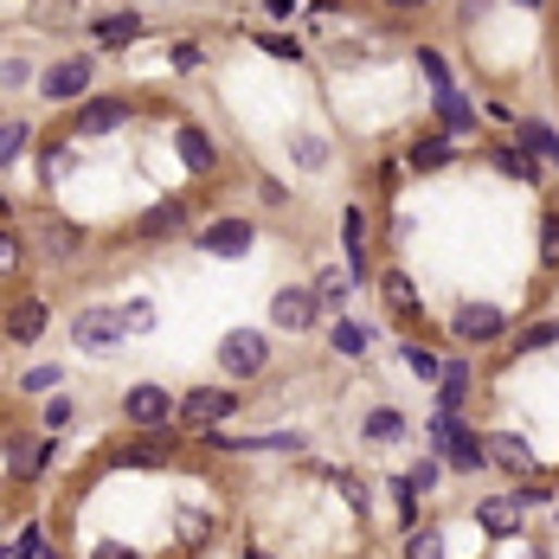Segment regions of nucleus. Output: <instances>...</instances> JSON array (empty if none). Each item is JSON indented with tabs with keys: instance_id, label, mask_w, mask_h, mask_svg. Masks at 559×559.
I'll return each instance as SVG.
<instances>
[{
	"instance_id": "nucleus-37",
	"label": "nucleus",
	"mask_w": 559,
	"mask_h": 559,
	"mask_svg": "<svg viewBox=\"0 0 559 559\" xmlns=\"http://www.w3.org/2000/svg\"><path fill=\"white\" fill-rule=\"evenodd\" d=\"M296 161H302V167H328V141L322 136H296Z\"/></svg>"
},
{
	"instance_id": "nucleus-35",
	"label": "nucleus",
	"mask_w": 559,
	"mask_h": 559,
	"mask_svg": "<svg viewBox=\"0 0 559 559\" xmlns=\"http://www.w3.org/2000/svg\"><path fill=\"white\" fill-rule=\"evenodd\" d=\"M437 470H444L437 457H419V463L406 470V489H412V495H431V483H437Z\"/></svg>"
},
{
	"instance_id": "nucleus-6",
	"label": "nucleus",
	"mask_w": 559,
	"mask_h": 559,
	"mask_svg": "<svg viewBox=\"0 0 559 559\" xmlns=\"http://www.w3.org/2000/svg\"><path fill=\"white\" fill-rule=\"evenodd\" d=\"M483 457H489L501 476H521V483L541 470V457H534L527 437H514V431H483Z\"/></svg>"
},
{
	"instance_id": "nucleus-10",
	"label": "nucleus",
	"mask_w": 559,
	"mask_h": 559,
	"mask_svg": "<svg viewBox=\"0 0 559 559\" xmlns=\"http://www.w3.org/2000/svg\"><path fill=\"white\" fill-rule=\"evenodd\" d=\"M90 77H97L90 59H59V65L39 77V97H46V103H71V97H84V90H90Z\"/></svg>"
},
{
	"instance_id": "nucleus-22",
	"label": "nucleus",
	"mask_w": 559,
	"mask_h": 559,
	"mask_svg": "<svg viewBox=\"0 0 559 559\" xmlns=\"http://www.w3.org/2000/svg\"><path fill=\"white\" fill-rule=\"evenodd\" d=\"M187 219H194V207H187V200H154V207L141 212L136 232H141V238H174Z\"/></svg>"
},
{
	"instance_id": "nucleus-14",
	"label": "nucleus",
	"mask_w": 559,
	"mask_h": 559,
	"mask_svg": "<svg viewBox=\"0 0 559 559\" xmlns=\"http://www.w3.org/2000/svg\"><path fill=\"white\" fill-rule=\"evenodd\" d=\"M232 412H238V399L225 386H200V393L181 399V419L187 424H219V419H232Z\"/></svg>"
},
{
	"instance_id": "nucleus-21",
	"label": "nucleus",
	"mask_w": 559,
	"mask_h": 559,
	"mask_svg": "<svg viewBox=\"0 0 559 559\" xmlns=\"http://www.w3.org/2000/svg\"><path fill=\"white\" fill-rule=\"evenodd\" d=\"M7 463H13V476H39L46 463H52V437H7Z\"/></svg>"
},
{
	"instance_id": "nucleus-51",
	"label": "nucleus",
	"mask_w": 559,
	"mask_h": 559,
	"mask_svg": "<svg viewBox=\"0 0 559 559\" xmlns=\"http://www.w3.org/2000/svg\"><path fill=\"white\" fill-rule=\"evenodd\" d=\"M0 559H13V554H7V547H0Z\"/></svg>"
},
{
	"instance_id": "nucleus-30",
	"label": "nucleus",
	"mask_w": 559,
	"mask_h": 559,
	"mask_svg": "<svg viewBox=\"0 0 559 559\" xmlns=\"http://www.w3.org/2000/svg\"><path fill=\"white\" fill-rule=\"evenodd\" d=\"M373 348V328H360V322H335V353H367Z\"/></svg>"
},
{
	"instance_id": "nucleus-48",
	"label": "nucleus",
	"mask_w": 559,
	"mask_h": 559,
	"mask_svg": "<svg viewBox=\"0 0 559 559\" xmlns=\"http://www.w3.org/2000/svg\"><path fill=\"white\" fill-rule=\"evenodd\" d=\"M393 13H419V7H431V0H386Z\"/></svg>"
},
{
	"instance_id": "nucleus-25",
	"label": "nucleus",
	"mask_w": 559,
	"mask_h": 559,
	"mask_svg": "<svg viewBox=\"0 0 559 559\" xmlns=\"http://www.w3.org/2000/svg\"><path fill=\"white\" fill-rule=\"evenodd\" d=\"M406 431H412V424H406V412H393V406H380V412L360 419V437H367V444H399Z\"/></svg>"
},
{
	"instance_id": "nucleus-23",
	"label": "nucleus",
	"mask_w": 559,
	"mask_h": 559,
	"mask_svg": "<svg viewBox=\"0 0 559 559\" xmlns=\"http://www.w3.org/2000/svg\"><path fill=\"white\" fill-rule=\"evenodd\" d=\"M380 296H386V309H393L399 322H419L424 315V302H419V289H412L406 271H386V277H380Z\"/></svg>"
},
{
	"instance_id": "nucleus-18",
	"label": "nucleus",
	"mask_w": 559,
	"mask_h": 559,
	"mask_svg": "<svg viewBox=\"0 0 559 559\" xmlns=\"http://www.w3.org/2000/svg\"><path fill=\"white\" fill-rule=\"evenodd\" d=\"M489 161H495V174H508V181H521V187H541V174H547V167H541L527 148H514V141H495Z\"/></svg>"
},
{
	"instance_id": "nucleus-12",
	"label": "nucleus",
	"mask_w": 559,
	"mask_h": 559,
	"mask_svg": "<svg viewBox=\"0 0 559 559\" xmlns=\"http://www.w3.org/2000/svg\"><path fill=\"white\" fill-rule=\"evenodd\" d=\"M123 123H129V103H123V97H90V103L77 110L71 136H110V129H123Z\"/></svg>"
},
{
	"instance_id": "nucleus-16",
	"label": "nucleus",
	"mask_w": 559,
	"mask_h": 559,
	"mask_svg": "<svg viewBox=\"0 0 559 559\" xmlns=\"http://www.w3.org/2000/svg\"><path fill=\"white\" fill-rule=\"evenodd\" d=\"M476 521H483V534H495V541H514L521 534V501L514 495H483L476 501Z\"/></svg>"
},
{
	"instance_id": "nucleus-36",
	"label": "nucleus",
	"mask_w": 559,
	"mask_h": 559,
	"mask_svg": "<svg viewBox=\"0 0 559 559\" xmlns=\"http://www.w3.org/2000/svg\"><path fill=\"white\" fill-rule=\"evenodd\" d=\"M26 141H33V129H26V123H0V167H7Z\"/></svg>"
},
{
	"instance_id": "nucleus-31",
	"label": "nucleus",
	"mask_w": 559,
	"mask_h": 559,
	"mask_svg": "<svg viewBox=\"0 0 559 559\" xmlns=\"http://www.w3.org/2000/svg\"><path fill=\"white\" fill-rule=\"evenodd\" d=\"M77 245H84V238H77V225H65V219H52V225H46V251L77 258Z\"/></svg>"
},
{
	"instance_id": "nucleus-38",
	"label": "nucleus",
	"mask_w": 559,
	"mask_h": 559,
	"mask_svg": "<svg viewBox=\"0 0 559 559\" xmlns=\"http://www.w3.org/2000/svg\"><path fill=\"white\" fill-rule=\"evenodd\" d=\"M123 328L129 335H148L154 328V302H123Z\"/></svg>"
},
{
	"instance_id": "nucleus-2",
	"label": "nucleus",
	"mask_w": 559,
	"mask_h": 559,
	"mask_svg": "<svg viewBox=\"0 0 559 559\" xmlns=\"http://www.w3.org/2000/svg\"><path fill=\"white\" fill-rule=\"evenodd\" d=\"M450 335H457L463 348H501V341H508V315H501L495 302H457Z\"/></svg>"
},
{
	"instance_id": "nucleus-7",
	"label": "nucleus",
	"mask_w": 559,
	"mask_h": 559,
	"mask_svg": "<svg viewBox=\"0 0 559 559\" xmlns=\"http://www.w3.org/2000/svg\"><path fill=\"white\" fill-rule=\"evenodd\" d=\"M194 245L212 251V258H245V251L258 245V225H251V219H212L207 232H194Z\"/></svg>"
},
{
	"instance_id": "nucleus-41",
	"label": "nucleus",
	"mask_w": 559,
	"mask_h": 559,
	"mask_svg": "<svg viewBox=\"0 0 559 559\" xmlns=\"http://www.w3.org/2000/svg\"><path fill=\"white\" fill-rule=\"evenodd\" d=\"M65 141H46V154H39V174H46V181H59V174H65Z\"/></svg>"
},
{
	"instance_id": "nucleus-29",
	"label": "nucleus",
	"mask_w": 559,
	"mask_h": 559,
	"mask_svg": "<svg viewBox=\"0 0 559 559\" xmlns=\"http://www.w3.org/2000/svg\"><path fill=\"white\" fill-rule=\"evenodd\" d=\"M59 386H65V373H59V367H33V373L20 380V393H33V399H52Z\"/></svg>"
},
{
	"instance_id": "nucleus-11",
	"label": "nucleus",
	"mask_w": 559,
	"mask_h": 559,
	"mask_svg": "<svg viewBox=\"0 0 559 559\" xmlns=\"http://www.w3.org/2000/svg\"><path fill=\"white\" fill-rule=\"evenodd\" d=\"M46 322H52V309H46L39 296H20V302L7 309V328H0V335H7L13 348H33V341L46 335Z\"/></svg>"
},
{
	"instance_id": "nucleus-34",
	"label": "nucleus",
	"mask_w": 559,
	"mask_h": 559,
	"mask_svg": "<svg viewBox=\"0 0 559 559\" xmlns=\"http://www.w3.org/2000/svg\"><path fill=\"white\" fill-rule=\"evenodd\" d=\"M419 71L431 77V90H444V84H457V77H450V65H444V52H431V46H419Z\"/></svg>"
},
{
	"instance_id": "nucleus-50",
	"label": "nucleus",
	"mask_w": 559,
	"mask_h": 559,
	"mask_svg": "<svg viewBox=\"0 0 559 559\" xmlns=\"http://www.w3.org/2000/svg\"><path fill=\"white\" fill-rule=\"evenodd\" d=\"M245 559H271V554H258V547H245Z\"/></svg>"
},
{
	"instance_id": "nucleus-19",
	"label": "nucleus",
	"mask_w": 559,
	"mask_h": 559,
	"mask_svg": "<svg viewBox=\"0 0 559 559\" xmlns=\"http://www.w3.org/2000/svg\"><path fill=\"white\" fill-rule=\"evenodd\" d=\"M90 39H97L103 52L136 46V39H141V13H97V20H90Z\"/></svg>"
},
{
	"instance_id": "nucleus-46",
	"label": "nucleus",
	"mask_w": 559,
	"mask_h": 559,
	"mask_svg": "<svg viewBox=\"0 0 559 559\" xmlns=\"http://www.w3.org/2000/svg\"><path fill=\"white\" fill-rule=\"evenodd\" d=\"M264 52H277V59H302V52H296V39H277V33H264Z\"/></svg>"
},
{
	"instance_id": "nucleus-33",
	"label": "nucleus",
	"mask_w": 559,
	"mask_h": 559,
	"mask_svg": "<svg viewBox=\"0 0 559 559\" xmlns=\"http://www.w3.org/2000/svg\"><path fill=\"white\" fill-rule=\"evenodd\" d=\"M348 289H353L348 271H322V277H315V296H322V309H335V302H341Z\"/></svg>"
},
{
	"instance_id": "nucleus-28",
	"label": "nucleus",
	"mask_w": 559,
	"mask_h": 559,
	"mask_svg": "<svg viewBox=\"0 0 559 559\" xmlns=\"http://www.w3.org/2000/svg\"><path fill=\"white\" fill-rule=\"evenodd\" d=\"M541 264H547V271H559V207L541 212Z\"/></svg>"
},
{
	"instance_id": "nucleus-43",
	"label": "nucleus",
	"mask_w": 559,
	"mask_h": 559,
	"mask_svg": "<svg viewBox=\"0 0 559 559\" xmlns=\"http://www.w3.org/2000/svg\"><path fill=\"white\" fill-rule=\"evenodd\" d=\"M13 554H20V559H46V534H39V527H26V534H20V547H13Z\"/></svg>"
},
{
	"instance_id": "nucleus-27",
	"label": "nucleus",
	"mask_w": 559,
	"mask_h": 559,
	"mask_svg": "<svg viewBox=\"0 0 559 559\" xmlns=\"http://www.w3.org/2000/svg\"><path fill=\"white\" fill-rule=\"evenodd\" d=\"M554 341H559V322H527L514 335V353H541V348H554Z\"/></svg>"
},
{
	"instance_id": "nucleus-17",
	"label": "nucleus",
	"mask_w": 559,
	"mask_h": 559,
	"mask_svg": "<svg viewBox=\"0 0 559 559\" xmlns=\"http://www.w3.org/2000/svg\"><path fill=\"white\" fill-rule=\"evenodd\" d=\"M514 148H527L541 167H554V174H559V129H554V123H541V116L514 123Z\"/></svg>"
},
{
	"instance_id": "nucleus-1",
	"label": "nucleus",
	"mask_w": 559,
	"mask_h": 559,
	"mask_svg": "<svg viewBox=\"0 0 559 559\" xmlns=\"http://www.w3.org/2000/svg\"><path fill=\"white\" fill-rule=\"evenodd\" d=\"M431 444H437V463H450V470H463V476L489 470V457H483V431H470L463 412H437V419H431Z\"/></svg>"
},
{
	"instance_id": "nucleus-26",
	"label": "nucleus",
	"mask_w": 559,
	"mask_h": 559,
	"mask_svg": "<svg viewBox=\"0 0 559 559\" xmlns=\"http://www.w3.org/2000/svg\"><path fill=\"white\" fill-rule=\"evenodd\" d=\"M116 463H129V470H148V463H167V437L154 431V437H141V444H123V450H116Z\"/></svg>"
},
{
	"instance_id": "nucleus-40",
	"label": "nucleus",
	"mask_w": 559,
	"mask_h": 559,
	"mask_svg": "<svg viewBox=\"0 0 559 559\" xmlns=\"http://www.w3.org/2000/svg\"><path fill=\"white\" fill-rule=\"evenodd\" d=\"M406 367H412V373H424V380H437V367H444V360H437L431 348H419V341H406Z\"/></svg>"
},
{
	"instance_id": "nucleus-24",
	"label": "nucleus",
	"mask_w": 559,
	"mask_h": 559,
	"mask_svg": "<svg viewBox=\"0 0 559 559\" xmlns=\"http://www.w3.org/2000/svg\"><path fill=\"white\" fill-rule=\"evenodd\" d=\"M457 161V136H419L406 148V167H450Z\"/></svg>"
},
{
	"instance_id": "nucleus-42",
	"label": "nucleus",
	"mask_w": 559,
	"mask_h": 559,
	"mask_svg": "<svg viewBox=\"0 0 559 559\" xmlns=\"http://www.w3.org/2000/svg\"><path fill=\"white\" fill-rule=\"evenodd\" d=\"M489 7H495V0H457V20H463V26H483V20H489Z\"/></svg>"
},
{
	"instance_id": "nucleus-32",
	"label": "nucleus",
	"mask_w": 559,
	"mask_h": 559,
	"mask_svg": "<svg viewBox=\"0 0 559 559\" xmlns=\"http://www.w3.org/2000/svg\"><path fill=\"white\" fill-rule=\"evenodd\" d=\"M406 559H444V547H437V527H412V534H406Z\"/></svg>"
},
{
	"instance_id": "nucleus-39",
	"label": "nucleus",
	"mask_w": 559,
	"mask_h": 559,
	"mask_svg": "<svg viewBox=\"0 0 559 559\" xmlns=\"http://www.w3.org/2000/svg\"><path fill=\"white\" fill-rule=\"evenodd\" d=\"M20 258H26V251H20V232H7V225H0V277H13V271H20Z\"/></svg>"
},
{
	"instance_id": "nucleus-45",
	"label": "nucleus",
	"mask_w": 559,
	"mask_h": 559,
	"mask_svg": "<svg viewBox=\"0 0 559 559\" xmlns=\"http://www.w3.org/2000/svg\"><path fill=\"white\" fill-rule=\"evenodd\" d=\"M174 65L194 71V65H200V46H194V39H181V46H174Z\"/></svg>"
},
{
	"instance_id": "nucleus-9",
	"label": "nucleus",
	"mask_w": 559,
	"mask_h": 559,
	"mask_svg": "<svg viewBox=\"0 0 559 559\" xmlns=\"http://www.w3.org/2000/svg\"><path fill=\"white\" fill-rule=\"evenodd\" d=\"M341 238H348V283H373V258H367L373 219H367V207H348V212H341Z\"/></svg>"
},
{
	"instance_id": "nucleus-5",
	"label": "nucleus",
	"mask_w": 559,
	"mask_h": 559,
	"mask_svg": "<svg viewBox=\"0 0 559 559\" xmlns=\"http://www.w3.org/2000/svg\"><path fill=\"white\" fill-rule=\"evenodd\" d=\"M71 335H77V348H90V353H110V348H123V309H77L71 315Z\"/></svg>"
},
{
	"instance_id": "nucleus-20",
	"label": "nucleus",
	"mask_w": 559,
	"mask_h": 559,
	"mask_svg": "<svg viewBox=\"0 0 559 559\" xmlns=\"http://www.w3.org/2000/svg\"><path fill=\"white\" fill-rule=\"evenodd\" d=\"M174 148H181V167L187 174H212L219 167V141L207 129H174Z\"/></svg>"
},
{
	"instance_id": "nucleus-8",
	"label": "nucleus",
	"mask_w": 559,
	"mask_h": 559,
	"mask_svg": "<svg viewBox=\"0 0 559 559\" xmlns=\"http://www.w3.org/2000/svg\"><path fill=\"white\" fill-rule=\"evenodd\" d=\"M123 419L141 424V431H161V424L174 419V399H167V386H154V380H141L123 393Z\"/></svg>"
},
{
	"instance_id": "nucleus-13",
	"label": "nucleus",
	"mask_w": 559,
	"mask_h": 559,
	"mask_svg": "<svg viewBox=\"0 0 559 559\" xmlns=\"http://www.w3.org/2000/svg\"><path fill=\"white\" fill-rule=\"evenodd\" d=\"M431 116H437V136H457V141H463L470 129H476V103H470L457 84H444V90H437V110H431Z\"/></svg>"
},
{
	"instance_id": "nucleus-4",
	"label": "nucleus",
	"mask_w": 559,
	"mask_h": 559,
	"mask_svg": "<svg viewBox=\"0 0 559 559\" xmlns=\"http://www.w3.org/2000/svg\"><path fill=\"white\" fill-rule=\"evenodd\" d=\"M219 367H225L232 380H258V373L271 367V341H264L258 328H232V335L219 341Z\"/></svg>"
},
{
	"instance_id": "nucleus-44",
	"label": "nucleus",
	"mask_w": 559,
	"mask_h": 559,
	"mask_svg": "<svg viewBox=\"0 0 559 559\" xmlns=\"http://www.w3.org/2000/svg\"><path fill=\"white\" fill-rule=\"evenodd\" d=\"M399 167H406V161H386V167L373 174V187H380V194H399Z\"/></svg>"
},
{
	"instance_id": "nucleus-47",
	"label": "nucleus",
	"mask_w": 559,
	"mask_h": 559,
	"mask_svg": "<svg viewBox=\"0 0 559 559\" xmlns=\"http://www.w3.org/2000/svg\"><path fill=\"white\" fill-rule=\"evenodd\" d=\"M90 559H136V554H129V547H116V541H103V547H97Z\"/></svg>"
},
{
	"instance_id": "nucleus-15",
	"label": "nucleus",
	"mask_w": 559,
	"mask_h": 559,
	"mask_svg": "<svg viewBox=\"0 0 559 559\" xmlns=\"http://www.w3.org/2000/svg\"><path fill=\"white\" fill-rule=\"evenodd\" d=\"M470 386H476L470 360H444L437 367V412H463L470 406Z\"/></svg>"
},
{
	"instance_id": "nucleus-49",
	"label": "nucleus",
	"mask_w": 559,
	"mask_h": 559,
	"mask_svg": "<svg viewBox=\"0 0 559 559\" xmlns=\"http://www.w3.org/2000/svg\"><path fill=\"white\" fill-rule=\"evenodd\" d=\"M514 7H527V13H541V7H547V0H514Z\"/></svg>"
},
{
	"instance_id": "nucleus-3",
	"label": "nucleus",
	"mask_w": 559,
	"mask_h": 559,
	"mask_svg": "<svg viewBox=\"0 0 559 559\" xmlns=\"http://www.w3.org/2000/svg\"><path fill=\"white\" fill-rule=\"evenodd\" d=\"M271 322H277L283 335H309L322 322V296L309 283H283L277 296H271Z\"/></svg>"
}]
</instances>
